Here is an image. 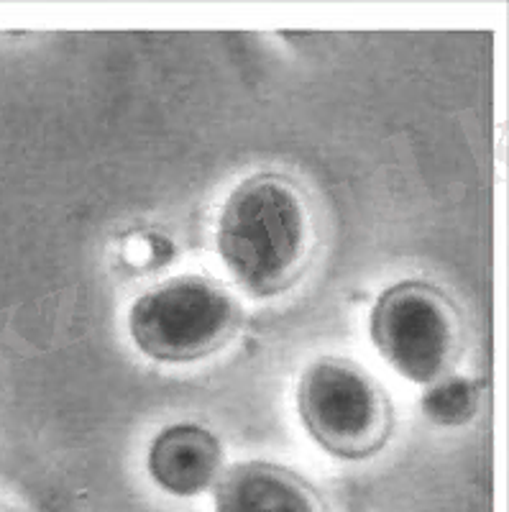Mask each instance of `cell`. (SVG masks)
<instances>
[{"instance_id":"1","label":"cell","mask_w":509,"mask_h":512,"mask_svg":"<svg viewBox=\"0 0 509 512\" xmlns=\"http://www.w3.org/2000/svg\"><path fill=\"white\" fill-rule=\"evenodd\" d=\"M310 233L300 190L274 172H256L238 182L220 208L215 244L243 290L272 297L305 269Z\"/></svg>"},{"instance_id":"2","label":"cell","mask_w":509,"mask_h":512,"mask_svg":"<svg viewBox=\"0 0 509 512\" xmlns=\"http://www.w3.org/2000/svg\"><path fill=\"white\" fill-rule=\"evenodd\" d=\"M241 310L231 292L200 274H182L151 287L131 305L128 331L141 354L185 364L226 346Z\"/></svg>"},{"instance_id":"3","label":"cell","mask_w":509,"mask_h":512,"mask_svg":"<svg viewBox=\"0 0 509 512\" xmlns=\"http://www.w3.org/2000/svg\"><path fill=\"white\" fill-rule=\"evenodd\" d=\"M297 410L307 433L338 459H366L384 446L392 408L382 387L353 361L315 359L297 384Z\"/></svg>"},{"instance_id":"4","label":"cell","mask_w":509,"mask_h":512,"mask_svg":"<svg viewBox=\"0 0 509 512\" xmlns=\"http://www.w3.org/2000/svg\"><path fill=\"white\" fill-rule=\"evenodd\" d=\"M371 341L405 379L433 384L448 377L461 351V320L438 287L405 280L387 287L371 310Z\"/></svg>"},{"instance_id":"5","label":"cell","mask_w":509,"mask_h":512,"mask_svg":"<svg viewBox=\"0 0 509 512\" xmlns=\"http://www.w3.org/2000/svg\"><path fill=\"white\" fill-rule=\"evenodd\" d=\"M215 512H328L318 489L287 466L241 461L215 482Z\"/></svg>"},{"instance_id":"6","label":"cell","mask_w":509,"mask_h":512,"mask_svg":"<svg viewBox=\"0 0 509 512\" xmlns=\"http://www.w3.org/2000/svg\"><path fill=\"white\" fill-rule=\"evenodd\" d=\"M223 448L220 441L197 423H174L164 428L149 448L151 479L177 497H195L213 487L220 477Z\"/></svg>"},{"instance_id":"7","label":"cell","mask_w":509,"mask_h":512,"mask_svg":"<svg viewBox=\"0 0 509 512\" xmlns=\"http://www.w3.org/2000/svg\"><path fill=\"white\" fill-rule=\"evenodd\" d=\"M479 408V390L466 377H443L428 384L423 395V413L438 425L469 423Z\"/></svg>"},{"instance_id":"8","label":"cell","mask_w":509,"mask_h":512,"mask_svg":"<svg viewBox=\"0 0 509 512\" xmlns=\"http://www.w3.org/2000/svg\"><path fill=\"white\" fill-rule=\"evenodd\" d=\"M0 512H18V510H13V507L6 505V502H0Z\"/></svg>"}]
</instances>
